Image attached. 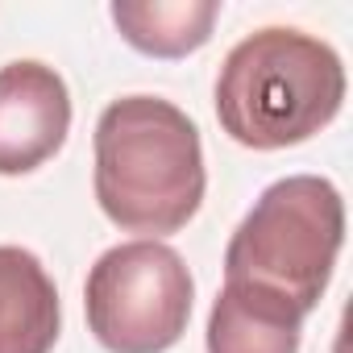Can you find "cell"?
I'll return each instance as SVG.
<instances>
[{
  "instance_id": "cell-1",
  "label": "cell",
  "mask_w": 353,
  "mask_h": 353,
  "mask_svg": "<svg viewBox=\"0 0 353 353\" xmlns=\"http://www.w3.org/2000/svg\"><path fill=\"white\" fill-rule=\"evenodd\" d=\"M204 145L196 121L162 96L112 100L96 121V204L104 216L158 241L204 204Z\"/></svg>"
},
{
  "instance_id": "cell-2",
  "label": "cell",
  "mask_w": 353,
  "mask_h": 353,
  "mask_svg": "<svg viewBox=\"0 0 353 353\" xmlns=\"http://www.w3.org/2000/svg\"><path fill=\"white\" fill-rule=\"evenodd\" d=\"M345 104L341 54L303 30L241 38L216 75L221 129L250 150H287L316 137Z\"/></svg>"
},
{
  "instance_id": "cell-3",
  "label": "cell",
  "mask_w": 353,
  "mask_h": 353,
  "mask_svg": "<svg viewBox=\"0 0 353 353\" xmlns=\"http://www.w3.org/2000/svg\"><path fill=\"white\" fill-rule=\"evenodd\" d=\"M345 245V200L320 174H287L245 212L225 250V279L266 287L303 316L320 303Z\"/></svg>"
},
{
  "instance_id": "cell-4",
  "label": "cell",
  "mask_w": 353,
  "mask_h": 353,
  "mask_svg": "<svg viewBox=\"0 0 353 353\" xmlns=\"http://www.w3.org/2000/svg\"><path fill=\"white\" fill-rule=\"evenodd\" d=\"M196 283L162 241H125L96 258L83 287L88 328L108 353H166L188 332Z\"/></svg>"
},
{
  "instance_id": "cell-5",
  "label": "cell",
  "mask_w": 353,
  "mask_h": 353,
  "mask_svg": "<svg viewBox=\"0 0 353 353\" xmlns=\"http://www.w3.org/2000/svg\"><path fill=\"white\" fill-rule=\"evenodd\" d=\"M71 129V92L38 59L0 67V174H30L50 162Z\"/></svg>"
},
{
  "instance_id": "cell-6",
  "label": "cell",
  "mask_w": 353,
  "mask_h": 353,
  "mask_svg": "<svg viewBox=\"0 0 353 353\" xmlns=\"http://www.w3.org/2000/svg\"><path fill=\"white\" fill-rule=\"evenodd\" d=\"M303 312L254 283L225 279L208 316V353H299Z\"/></svg>"
},
{
  "instance_id": "cell-7",
  "label": "cell",
  "mask_w": 353,
  "mask_h": 353,
  "mask_svg": "<svg viewBox=\"0 0 353 353\" xmlns=\"http://www.w3.org/2000/svg\"><path fill=\"white\" fill-rule=\"evenodd\" d=\"M59 324V287L38 254L0 245V353H50Z\"/></svg>"
},
{
  "instance_id": "cell-8",
  "label": "cell",
  "mask_w": 353,
  "mask_h": 353,
  "mask_svg": "<svg viewBox=\"0 0 353 353\" xmlns=\"http://www.w3.org/2000/svg\"><path fill=\"white\" fill-rule=\"evenodd\" d=\"M216 0H117L112 21L121 38L154 59H183L212 38Z\"/></svg>"
}]
</instances>
